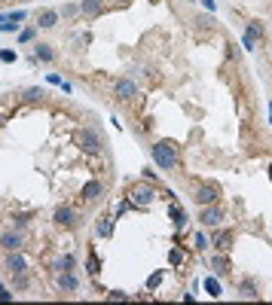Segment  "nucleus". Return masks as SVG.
<instances>
[{
  "mask_svg": "<svg viewBox=\"0 0 272 305\" xmlns=\"http://www.w3.org/2000/svg\"><path fill=\"white\" fill-rule=\"evenodd\" d=\"M150 156H153V165H156V168L174 171V165H177V146L168 143V140H156L150 146Z\"/></svg>",
  "mask_w": 272,
  "mask_h": 305,
  "instance_id": "f257e3e1",
  "label": "nucleus"
},
{
  "mask_svg": "<svg viewBox=\"0 0 272 305\" xmlns=\"http://www.w3.org/2000/svg\"><path fill=\"white\" fill-rule=\"evenodd\" d=\"M76 140H80V146L86 152H101L104 149V137H101L98 128H83L80 134H76Z\"/></svg>",
  "mask_w": 272,
  "mask_h": 305,
  "instance_id": "f03ea898",
  "label": "nucleus"
},
{
  "mask_svg": "<svg viewBox=\"0 0 272 305\" xmlns=\"http://www.w3.org/2000/svg\"><path fill=\"white\" fill-rule=\"evenodd\" d=\"M113 98L120 101V104L135 101V98H138V83H135V80H116V86H113Z\"/></svg>",
  "mask_w": 272,
  "mask_h": 305,
  "instance_id": "7ed1b4c3",
  "label": "nucleus"
},
{
  "mask_svg": "<svg viewBox=\"0 0 272 305\" xmlns=\"http://www.w3.org/2000/svg\"><path fill=\"white\" fill-rule=\"evenodd\" d=\"M52 220H55V226H61V229H73L76 223H80L76 211H73V208H67V205H58V208H55V214H52Z\"/></svg>",
  "mask_w": 272,
  "mask_h": 305,
  "instance_id": "20e7f679",
  "label": "nucleus"
},
{
  "mask_svg": "<svg viewBox=\"0 0 272 305\" xmlns=\"http://www.w3.org/2000/svg\"><path fill=\"white\" fill-rule=\"evenodd\" d=\"M199 223L202 226H220L223 223V211L217 208V205H202V214H199Z\"/></svg>",
  "mask_w": 272,
  "mask_h": 305,
  "instance_id": "39448f33",
  "label": "nucleus"
},
{
  "mask_svg": "<svg viewBox=\"0 0 272 305\" xmlns=\"http://www.w3.org/2000/svg\"><path fill=\"white\" fill-rule=\"evenodd\" d=\"M101 196H104V183H101V180H89V183L80 189V199H83V202H98Z\"/></svg>",
  "mask_w": 272,
  "mask_h": 305,
  "instance_id": "423d86ee",
  "label": "nucleus"
},
{
  "mask_svg": "<svg viewBox=\"0 0 272 305\" xmlns=\"http://www.w3.org/2000/svg\"><path fill=\"white\" fill-rule=\"evenodd\" d=\"M7 272H10V275L28 272V262H25V256H22L19 250H10V256H7Z\"/></svg>",
  "mask_w": 272,
  "mask_h": 305,
  "instance_id": "0eeeda50",
  "label": "nucleus"
},
{
  "mask_svg": "<svg viewBox=\"0 0 272 305\" xmlns=\"http://www.w3.org/2000/svg\"><path fill=\"white\" fill-rule=\"evenodd\" d=\"M153 199H156V193H153V186H132V202L135 205H150Z\"/></svg>",
  "mask_w": 272,
  "mask_h": 305,
  "instance_id": "6e6552de",
  "label": "nucleus"
},
{
  "mask_svg": "<svg viewBox=\"0 0 272 305\" xmlns=\"http://www.w3.org/2000/svg\"><path fill=\"white\" fill-rule=\"evenodd\" d=\"M0 244H4V250H22L25 238H22L19 229H13V232H4V235H0Z\"/></svg>",
  "mask_w": 272,
  "mask_h": 305,
  "instance_id": "1a4fd4ad",
  "label": "nucleus"
},
{
  "mask_svg": "<svg viewBox=\"0 0 272 305\" xmlns=\"http://www.w3.org/2000/svg\"><path fill=\"white\" fill-rule=\"evenodd\" d=\"M211 244H214V250L226 253V250L232 247V232H229V229H220V232H214V235H211Z\"/></svg>",
  "mask_w": 272,
  "mask_h": 305,
  "instance_id": "9d476101",
  "label": "nucleus"
},
{
  "mask_svg": "<svg viewBox=\"0 0 272 305\" xmlns=\"http://www.w3.org/2000/svg\"><path fill=\"white\" fill-rule=\"evenodd\" d=\"M58 290H61V293H76V290H80L76 275H73V272H58Z\"/></svg>",
  "mask_w": 272,
  "mask_h": 305,
  "instance_id": "9b49d317",
  "label": "nucleus"
},
{
  "mask_svg": "<svg viewBox=\"0 0 272 305\" xmlns=\"http://www.w3.org/2000/svg\"><path fill=\"white\" fill-rule=\"evenodd\" d=\"M196 202H199V205H214V202H217V186L202 183V186L196 189Z\"/></svg>",
  "mask_w": 272,
  "mask_h": 305,
  "instance_id": "f8f14e48",
  "label": "nucleus"
},
{
  "mask_svg": "<svg viewBox=\"0 0 272 305\" xmlns=\"http://www.w3.org/2000/svg\"><path fill=\"white\" fill-rule=\"evenodd\" d=\"M101 10H104V0H83V4H80V13L89 16V19L101 16Z\"/></svg>",
  "mask_w": 272,
  "mask_h": 305,
  "instance_id": "ddd939ff",
  "label": "nucleus"
},
{
  "mask_svg": "<svg viewBox=\"0 0 272 305\" xmlns=\"http://www.w3.org/2000/svg\"><path fill=\"white\" fill-rule=\"evenodd\" d=\"M58 25V13L55 10H43L40 16H37V28H55Z\"/></svg>",
  "mask_w": 272,
  "mask_h": 305,
  "instance_id": "4468645a",
  "label": "nucleus"
},
{
  "mask_svg": "<svg viewBox=\"0 0 272 305\" xmlns=\"http://www.w3.org/2000/svg\"><path fill=\"white\" fill-rule=\"evenodd\" d=\"M34 55H37V61H55V52H52L49 43H37L34 46Z\"/></svg>",
  "mask_w": 272,
  "mask_h": 305,
  "instance_id": "2eb2a0df",
  "label": "nucleus"
},
{
  "mask_svg": "<svg viewBox=\"0 0 272 305\" xmlns=\"http://www.w3.org/2000/svg\"><path fill=\"white\" fill-rule=\"evenodd\" d=\"M73 262H76V259H73L70 253H64V256H58V259H55L52 269H55V272H73Z\"/></svg>",
  "mask_w": 272,
  "mask_h": 305,
  "instance_id": "dca6fc26",
  "label": "nucleus"
},
{
  "mask_svg": "<svg viewBox=\"0 0 272 305\" xmlns=\"http://www.w3.org/2000/svg\"><path fill=\"white\" fill-rule=\"evenodd\" d=\"M239 290H242V296H245V299H257V296H260V290H257V284H254L251 278H245V281L239 284Z\"/></svg>",
  "mask_w": 272,
  "mask_h": 305,
  "instance_id": "f3484780",
  "label": "nucleus"
},
{
  "mask_svg": "<svg viewBox=\"0 0 272 305\" xmlns=\"http://www.w3.org/2000/svg\"><path fill=\"white\" fill-rule=\"evenodd\" d=\"M251 37H254V40H263V37H266V28H263V22L260 19H254V22H248V28H245Z\"/></svg>",
  "mask_w": 272,
  "mask_h": 305,
  "instance_id": "a211bd4d",
  "label": "nucleus"
},
{
  "mask_svg": "<svg viewBox=\"0 0 272 305\" xmlns=\"http://www.w3.org/2000/svg\"><path fill=\"white\" fill-rule=\"evenodd\" d=\"M211 269H214L217 275H229V259H226V256H214V259H211Z\"/></svg>",
  "mask_w": 272,
  "mask_h": 305,
  "instance_id": "6ab92c4d",
  "label": "nucleus"
},
{
  "mask_svg": "<svg viewBox=\"0 0 272 305\" xmlns=\"http://www.w3.org/2000/svg\"><path fill=\"white\" fill-rule=\"evenodd\" d=\"M205 290L211 293V299H217V296L223 293V290H220V281H217V278H205Z\"/></svg>",
  "mask_w": 272,
  "mask_h": 305,
  "instance_id": "aec40b11",
  "label": "nucleus"
},
{
  "mask_svg": "<svg viewBox=\"0 0 272 305\" xmlns=\"http://www.w3.org/2000/svg\"><path fill=\"white\" fill-rule=\"evenodd\" d=\"M13 287H16V290H25V287H28V278H25V272H22V275H13Z\"/></svg>",
  "mask_w": 272,
  "mask_h": 305,
  "instance_id": "412c9836",
  "label": "nucleus"
},
{
  "mask_svg": "<svg viewBox=\"0 0 272 305\" xmlns=\"http://www.w3.org/2000/svg\"><path fill=\"white\" fill-rule=\"evenodd\" d=\"M242 46H245V49H257V40H254V37H251L248 31L242 34Z\"/></svg>",
  "mask_w": 272,
  "mask_h": 305,
  "instance_id": "4be33fe9",
  "label": "nucleus"
},
{
  "mask_svg": "<svg viewBox=\"0 0 272 305\" xmlns=\"http://www.w3.org/2000/svg\"><path fill=\"white\" fill-rule=\"evenodd\" d=\"M16 58H19V55H16L13 49H0V61H7V64H13Z\"/></svg>",
  "mask_w": 272,
  "mask_h": 305,
  "instance_id": "5701e85b",
  "label": "nucleus"
},
{
  "mask_svg": "<svg viewBox=\"0 0 272 305\" xmlns=\"http://www.w3.org/2000/svg\"><path fill=\"white\" fill-rule=\"evenodd\" d=\"M171 217H174V223H177V229H180V226H184V220H187V217H184V211H180L177 205L171 208Z\"/></svg>",
  "mask_w": 272,
  "mask_h": 305,
  "instance_id": "b1692460",
  "label": "nucleus"
},
{
  "mask_svg": "<svg viewBox=\"0 0 272 305\" xmlns=\"http://www.w3.org/2000/svg\"><path fill=\"white\" fill-rule=\"evenodd\" d=\"M13 226H16V229H19V232H22V229L28 226V217H25V214H19V217H13Z\"/></svg>",
  "mask_w": 272,
  "mask_h": 305,
  "instance_id": "393cba45",
  "label": "nucleus"
},
{
  "mask_svg": "<svg viewBox=\"0 0 272 305\" xmlns=\"http://www.w3.org/2000/svg\"><path fill=\"white\" fill-rule=\"evenodd\" d=\"M34 34H37L34 28H25V31L19 34V40H22V43H28V40H34Z\"/></svg>",
  "mask_w": 272,
  "mask_h": 305,
  "instance_id": "a878e982",
  "label": "nucleus"
},
{
  "mask_svg": "<svg viewBox=\"0 0 272 305\" xmlns=\"http://www.w3.org/2000/svg\"><path fill=\"white\" fill-rule=\"evenodd\" d=\"M25 98H28V101H40V98H43V92H40V89H28V92H25Z\"/></svg>",
  "mask_w": 272,
  "mask_h": 305,
  "instance_id": "bb28decb",
  "label": "nucleus"
},
{
  "mask_svg": "<svg viewBox=\"0 0 272 305\" xmlns=\"http://www.w3.org/2000/svg\"><path fill=\"white\" fill-rule=\"evenodd\" d=\"M98 235H110V220H101L98 223Z\"/></svg>",
  "mask_w": 272,
  "mask_h": 305,
  "instance_id": "cd10ccee",
  "label": "nucleus"
},
{
  "mask_svg": "<svg viewBox=\"0 0 272 305\" xmlns=\"http://www.w3.org/2000/svg\"><path fill=\"white\" fill-rule=\"evenodd\" d=\"M196 25H199V28H211V25H214V19H208V16H199V19H196Z\"/></svg>",
  "mask_w": 272,
  "mask_h": 305,
  "instance_id": "c85d7f7f",
  "label": "nucleus"
},
{
  "mask_svg": "<svg viewBox=\"0 0 272 305\" xmlns=\"http://www.w3.org/2000/svg\"><path fill=\"white\" fill-rule=\"evenodd\" d=\"M159 281H162V272H156V275H150V281H147V287H150V290H153V287H156V284H159Z\"/></svg>",
  "mask_w": 272,
  "mask_h": 305,
  "instance_id": "c756f323",
  "label": "nucleus"
},
{
  "mask_svg": "<svg viewBox=\"0 0 272 305\" xmlns=\"http://www.w3.org/2000/svg\"><path fill=\"white\" fill-rule=\"evenodd\" d=\"M86 265H89V272H92V275H98V256H89Z\"/></svg>",
  "mask_w": 272,
  "mask_h": 305,
  "instance_id": "7c9ffc66",
  "label": "nucleus"
},
{
  "mask_svg": "<svg viewBox=\"0 0 272 305\" xmlns=\"http://www.w3.org/2000/svg\"><path fill=\"white\" fill-rule=\"evenodd\" d=\"M196 247L205 250V247H208V238H205V235H196Z\"/></svg>",
  "mask_w": 272,
  "mask_h": 305,
  "instance_id": "2f4dec72",
  "label": "nucleus"
},
{
  "mask_svg": "<svg viewBox=\"0 0 272 305\" xmlns=\"http://www.w3.org/2000/svg\"><path fill=\"white\" fill-rule=\"evenodd\" d=\"M110 299H129V293H123V290H113V293H110Z\"/></svg>",
  "mask_w": 272,
  "mask_h": 305,
  "instance_id": "473e14b6",
  "label": "nucleus"
},
{
  "mask_svg": "<svg viewBox=\"0 0 272 305\" xmlns=\"http://www.w3.org/2000/svg\"><path fill=\"white\" fill-rule=\"evenodd\" d=\"M10 299H13V293H10V290H0V302H10Z\"/></svg>",
  "mask_w": 272,
  "mask_h": 305,
  "instance_id": "72a5a7b5",
  "label": "nucleus"
},
{
  "mask_svg": "<svg viewBox=\"0 0 272 305\" xmlns=\"http://www.w3.org/2000/svg\"><path fill=\"white\" fill-rule=\"evenodd\" d=\"M202 4H205V7H208L211 13H214V7H217V4H214V0H202Z\"/></svg>",
  "mask_w": 272,
  "mask_h": 305,
  "instance_id": "f704fd0d",
  "label": "nucleus"
},
{
  "mask_svg": "<svg viewBox=\"0 0 272 305\" xmlns=\"http://www.w3.org/2000/svg\"><path fill=\"white\" fill-rule=\"evenodd\" d=\"M116 4H129V0H116Z\"/></svg>",
  "mask_w": 272,
  "mask_h": 305,
  "instance_id": "c9c22d12",
  "label": "nucleus"
},
{
  "mask_svg": "<svg viewBox=\"0 0 272 305\" xmlns=\"http://www.w3.org/2000/svg\"><path fill=\"white\" fill-rule=\"evenodd\" d=\"M269 171H272V165H269Z\"/></svg>",
  "mask_w": 272,
  "mask_h": 305,
  "instance_id": "e433bc0d",
  "label": "nucleus"
},
{
  "mask_svg": "<svg viewBox=\"0 0 272 305\" xmlns=\"http://www.w3.org/2000/svg\"><path fill=\"white\" fill-rule=\"evenodd\" d=\"M0 122H4V119H0Z\"/></svg>",
  "mask_w": 272,
  "mask_h": 305,
  "instance_id": "4c0bfd02",
  "label": "nucleus"
}]
</instances>
